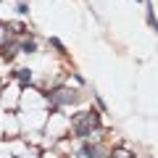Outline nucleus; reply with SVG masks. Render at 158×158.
Returning a JSON list of instances; mask_svg holds the SVG:
<instances>
[{"label": "nucleus", "mask_w": 158, "mask_h": 158, "mask_svg": "<svg viewBox=\"0 0 158 158\" xmlns=\"http://www.w3.org/2000/svg\"><path fill=\"white\" fill-rule=\"evenodd\" d=\"M21 50H24V53H34L37 48H34V42L29 40V42H21Z\"/></svg>", "instance_id": "4"}, {"label": "nucleus", "mask_w": 158, "mask_h": 158, "mask_svg": "<svg viewBox=\"0 0 158 158\" xmlns=\"http://www.w3.org/2000/svg\"><path fill=\"white\" fill-rule=\"evenodd\" d=\"M77 158H98V145H82L77 150Z\"/></svg>", "instance_id": "3"}, {"label": "nucleus", "mask_w": 158, "mask_h": 158, "mask_svg": "<svg viewBox=\"0 0 158 158\" xmlns=\"http://www.w3.org/2000/svg\"><path fill=\"white\" fill-rule=\"evenodd\" d=\"M19 79H21V82H29V79H32V71H29V69H27V71H21V74H19Z\"/></svg>", "instance_id": "6"}, {"label": "nucleus", "mask_w": 158, "mask_h": 158, "mask_svg": "<svg viewBox=\"0 0 158 158\" xmlns=\"http://www.w3.org/2000/svg\"><path fill=\"white\" fill-rule=\"evenodd\" d=\"M50 100L56 103V106H61V103H71V100H77V95L74 92H66V90H56L50 95Z\"/></svg>", "instance_id": "2"}, {"label": "nucleus", "mask_w": 158, "mask_h": 158, "mask_svg": "<svg viewBox=\"0 0 158 158\" xmlns=\"http://www.w3.org/2000/svg\"><path fill=\"white\" fill-rule=\"evenodd\" d=\"M95 127H98V113L95 111H87V113L74 116V132H77L79 137H87L90 129H95Z\"/></svg>", "instance_id": "1"}, {"label": "nucleus", "mask_w": 158, "mask_h": 158, "mask_svg": "<svg viewBox=\"0 0 158 158\" xmlns=\"http://www.w3.org/2000/svg\"><path fill=\"white\" fill-rule=\"evenodd\" d=\"M111 158H132V153H127V150H116V153H111Z\"/></svg>", "instance_id": "5"}]
</instances>
